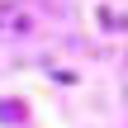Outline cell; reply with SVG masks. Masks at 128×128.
I'll return each instance as SVG.
<instances>
[{
  "instance_id": "obj_1",
  "label": "cell",
  "mask_w": 128,
  "mask_h": 128,
  "mask_svg": "<svg viewBox=\"0 0 128 128\" xmlns=\"http://www.w3.org/2000/svg\"><path fill=\"white\" fill-rule=\"evenodd\" d=\"M0 124H24V104L19 100H0Z\"/></svg>"
}]
</instances>
